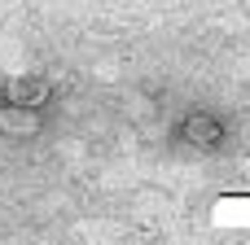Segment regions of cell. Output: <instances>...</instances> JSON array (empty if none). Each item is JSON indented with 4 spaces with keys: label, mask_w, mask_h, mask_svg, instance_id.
<instances>
[{
    "label": "cell",
    "mask_w": 250,
    "mask_h": 245,
    "mask_svg": "<svg viewBox=\"0 0 250 245\" xmlns=\"http://www.w3.org/2000/svg\"><path fill=\"white\" fill-rule=\"evenodd\" d=\"M0 132H4V136H35V132H40V110L0 105Z\"/></svg>",
    "instance_id": "cell-3"
},
{
    "label": "cell",
    "mask_w": 250,
    "mask_h": 245,
    "mask_svg": "<svg viewBox=\"0 0 250 245\" xmlns=\"http://www.w3.org/2000/svg\"><path fill=\"white\" fill-rule=\"evenodd\" d=\"M53 101V83L44 75H18L0 88V105H18V110H44Z\"/></svg>",
    "instance_id": "cell-1"
},
{
    "label": "cell",
    "mask_w": 250,
    "mask_h": 245,
    "mask_svg": "<svg viewBox=\"0 0 250 245\" xmlns=\"http://www.w3.org/2000/svg\"><path fill=\"white\" fill-rule=\"evenodd\" d=\"M176 136L185 140V145H193V149H202V153H211V149H220L224 145V123L215 118V114H207V110H193V114H185L180 118V127H176Z\"/></svg>",
    "instance_id": "cell-2"
}]
</instances>
